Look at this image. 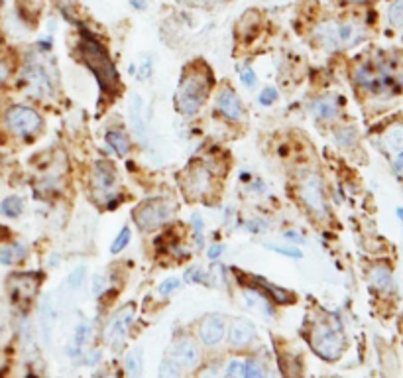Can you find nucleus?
<instances>
[{
    "label": "nucleus",
    "mask_w": 403,
    "mask_h": 378,
    "mask_svg": "<svg viewBox=\"0 0 403 378\" xmlns=\"http://www.w3.org/2000/svg\"><path fill=\"white\" fill-rule=\"evenodd\" d=\"M42 274L38 272H10L6 276L8 300L16 307H26L38 296L42 284Z\"/></svg>",
    "instance_id": "1a4fd4ad"
},
{
    "label": "nucleus",
    "mask_w": 403,
    "mask_h": 378,
    "mask_svg": "<svg viewBox=\"0 0 403 378\" xmlns=\"http://www.w3.org/2000/svg\"><path fill=\"white\" fill-rule=\"evenodd\" d=\"M77 51L81 56V61L89 67V71L95 75L97 83L101 85L106 97H117L120 93V79L119 71L114 63L110 60L106 47L103 46L101 40L93 36L89 28L79 24V42H77Z\"/></svg>",
    "instance_id": "f257e3e1"
},
{
    "label": "nucleus",
    "mask_w": 403,
    "mask_h": 378,
    "mask_svg": "<svg viewBox=\"0 0 403 378\" xmlns=\"http://www.w3.org/2000/svg\"><path fill=\"white\" fill-rule=\"evenodd\" d=\"M246 228L250 231V233H262V231H266V223L262 221V219H252V221H248L246 223Z\"/></svg>",
    "instance_id": "09e8293b"
},
{
    "label": "nucleus",
    "mask_w": 403,
    "mask_h": 378,
    "mask_svg": "<svg viewBox=\"0 0 403 378\" xmlns=\"http://www.w3.org/2000/svg\"><path fill=\"white\" fill-rule=\"evenodd\" d=\"M128 119H130V126H132V132L138 138V142L142 146H148V122H146V117H144V101H142V97L136 95V97L130 99Z\"/></svg>",
    "instance_id": "aec40b11"
},
{
    "label": "nucleus",
    "mask_w": 403,
    "mask_h": 378,
    "mask_svg": "<svg viewBox=\"0 0 403 378\" xmlns=\"http://www.w3.org/2000/svg\"><path fill=\"white\" fill-rule=\"evenodd\" d=\"M180 287H181L180 278H175V276H169V278H165L164 282L158 286V294H160V296H164V298H167V296L175 294Z\"/></svg>",
    "instance_id": "4c0bfd02"
},
{
    "label": "nucleus",
    "mask_w": 403,
    "mask_h": 378,
    "mask_svg": "<svg viewBox=\"0 0 403 378\" xmlns=\"http://www.w3.org/2000/svg\"><path fill=\"white\" fill-rule=\"evenodd\" d=\"M199 378H223V375H221V368L217 364H209V366H205L201 370V377Z\"/></svg>",
    "instance_id": "de8ad7c7"
},
{
    "label": "nucleus",
    "mask_w": 403,
    "mask_h": 378,
    "mask_svg": "<svg viewBox=\"0 0 403 378\" xmlns=\"http://www.w3.org/2000/svg\"><path fill=\"white\" fill-rule=\"evenodd\" d=\"M36 47H38V51H40V54H47V51H51V49H53V38H51V36H44V38H40V40L36 42Z\"/></svg>",
    "instance_id": "49530a36"
},
{
    "label": "nucleus",
    "mask_w": 403,
    "mask_h": 378,
    "mask_svg": "<svg viewBox=\"0 0 403 378\" xmlns=\"http://www.w3.org/2000/svg\"><path fill=\"white\" fill-rule=\"evenodd\" d=\"M191 225H193L195 244H197L199 248H203V244H205V237H203V231H205V221H203V217H201L199 213H195L193 217H191Z\"/></svg>",
    "instance_id": "e433bc0d"
},
{
    "label": "nucleus",
    "mask_w": 403,
    "mask_h": 378,
    "mask_svg": "<svg viewBox=\"0 0 403 378\" xmlns=\"http://www.w3.org/2000/svg\"><path fill=\"white\" fill-rule=\"evenodd\" d=\"M134 303H128L122 309H119L110 319L105 331V341L112 349H120V345L124 343L126 335L132 327V321H134Z\"/></svg>",
    "instance_id": "4468645a"
},
{
    "label": "nucleus",
    "mask_w": 403,
    "mask_h": 378,
    "mask_svg": "<svg viewBox=\"0 0 403 378\" xmlns=\"http://www.w3.org/2000/svg\"><path fill=\"white\" fill-rule=\"evenodd\" d=\"M85 280H87V268H85V266H77V268L71 270L69 276H67V286L71 287L73 292H77V290L83 287Z\"/></svg>",
    "instance_id": "72a5a7b5"
},
{
    "label": "nucleus",
    "mask_w": 403,
    "mask_h": 378,
    "mask_svg": "<svg viewBox=\"0 0 403 378\" xmlns=\"http://www.w3.org/2000/svg\"><path fill=\"white\" fill-rule=\"evenodd\" d=\"M105 142L108 144V148L114 152L119 158H126L130 150H132V142L128 134L120 128H112V130H106Z\"/></svg>",
    "instance_id": "393cba45"
},
{
    "label": "nucleus",
    "mask_w": 403,
    "mask_h": 378,
    "mask_svg": "<svg viewBox=\"0 0 403 378\" xmlns=\"http://www.w3.org/2000/svg\"><path fill=\"white\" fill-rule=\"evenodd\" d=\"M309 343L313 351L325 361H339L346 349V337L341 319L332 314L315 319L309 331Z\"/></svg>",
    "instance_id": "7ed1b4c3"
},
{
    "label": "nucleus",
    "mask_w": 403,
    "mask_h": 378,
    "mask_svg": "<svg viewBox=\"0 0 403 378\" xmlns=\"http://www.w3.org/2000/svg\"><path fill=\"white\" fill-rule=\"evenodd\" d=\"M56 318H58L56 307L49 300V296H45L44 302L40 305V325H42V337H44L47 345L51 343V331H53V325H56Z\"/></svg>",
    "instance_id": "a878e982"
},
{
    "label": "nucleus",
    "mask_w": 403,
    "mask_h": 378,
    "mask_svg": "<svg viewBox=\"0 0 403 378\" xmlns=\"http://www.w3.org/2000/svg\"><path fill=\"white\" fill-rule=\"evenodd\" d=\"M128 4L134 8V10H138V12H144V10H148V0H128Z\"/></svg>",
    "instance_id": "3c124183"
},
{
    "label": "nucleus",
    "mask_w": 403,
    "mask_h": 378,
    "mask_svg": "<svg viewBox=\"0 0 403 378\" xmlns=\"http://www.w3.org/2000/svg\"><path fill=\"white\" fill-rule=\"evenodd\" d=\"M334 140L339 146H344V148H350L356 144V132L354 128H339L337 134H334Z\"/></svg>",
    "instance_id": "c9c22d12"
},
{
    "label": "nucleus",
    "mask_w": 403,
    "mask_h": 378,
    "mask_svg": "<svg viewBox=\"0 0 403 378\" xmlns=\"http://www.w3.org/2000/svg\"><path fill=\"white\" fill-rule=\"evenodd\" d=\"M105 290H106V278L103 276V274H95V276L90 278V292H93V296H95V298H99Z\"/></svg>",
    "instance_id": "37998d69"
},
{
    "label": "nucleus",
    "mask_w": 403,
    "mask_h": 378,
    "mask_svg": "<svg viewBox=\"0 0 403 378\" xmlns=\"http://www.w3.org/2000/svg\"><path fill=\"white\" fill-rule=\"evenodd\" d=\"M130 241H132V231H130V227H122V231L117 235V239L110 244V252L112 255H120L130 244Z\"/></svg>",
    "instance_id": "2f4dec72"
},
{
    "label": "nucleus",
    "mask_w": 403,
    "mask_h": 378,
    "mask_svg": "<svg viewBox=\"0 0 403 378\" xmlns=\"http://www.w3.org/2000/svg\"><path fill=\"white\" fill-rule=\"evenodd\" d=\"M297 196L315 219H325L329 215L323 180L317 172L309 169V172L301 174V178L297 180Z\"/></svg>",
    "instance_id": "6e6552de"
},
{
    "label": "nucleus",
    "mask_w": 403,
    "mask_h": 378,
    "mask_svg": "<svg viewBox=\"0 0 403 378\" xmlns=\"http://www.w3.org/2000/svg\"><path fill=\"white\" fill-rule=\"evenodd\" d=\"M183 191L191 199H201V197L209 196V191L212 189V183H215V178H212V172L209 169V166L201 160H193L189 166L183 169Z\"/></svg>",
    "instance_id": "f8f14e48"
},
{
    "label": "nucleus",
    "mask_w": 403,
    "mask_h": 378,
    "mask_svg": "<svg viewBox=\"0 0 403 378\" xmlns=\"http://www.w3.org/2000/svg\"><path fill=\"white\" fill-rule=\"evenodd\" d=\"M244 377V361L230 359L226 363V378H242Z\"/></svg>",
    "instance_id": "ea45409f"
},
{
    "label": "nucleus",
    "mask_w": 403,
    "mask_h": 378,
    "mask_svg": "<svg viewBox=\"0 0 403 378\" xmlns=\"http://www.w3.org/2000/svg\"><path fill=\"white\" fill-rule=\"evenodd\" d=\"M240 81H242V85H244V87H248V89L256 87L258 77H256L254 69H252V67H244V69H240Z\"/></svg>",
    "instance_id": "c03bdc74"
},
{
    "label": "nucleus",
    "mask_w": 403,
    "mask_h": 378,
    "mask_svg": "<svg viewBox=\"0 0 403 378\" xmlns=\"http://www.w3.org/2000/svg\"><path fill=\"white\" fill-rule=\"evenodd\" d=\"M28 258V246L20 241L0 242V264L14 268Z\"/></svg>",
    "instance_id": "4be33fe9"
},
{
    "label": "nucleus",
    "mask_w": 403,
    "mask_h": 378,
    "mask_svg": "<svg viewBox=\"0 0 403 378\" xmlns=\"http://www.w3.org/2000/svg\"><path fill=\"white\" fill-rule=\"evenodd\" d=\"M278 91L273 89V87H264L262 91H260V95H258V103L262 106H271L276 101H278Z\"/></svg>",
    "instance_id": "79ce46f5"
},
{
    "label": "nucleus",
    "mask_w": 403,
    "mask_h": 378,
    "mask_svg": "<svg viewBox=\"0 0 403 378\" xmlns=\"http://www.w3.org/2000/svg\"><path fill=\"white\" fill-rule=\"evenodd\" d=\"M388 22L393 28L403 26V0H393L388 8Z\"/></svg>",
    "instance_id": "473e14b6"
},
{
    "label": "nucleus",
    "mask_w": 403,
    "mask_h": 378,
    "mask_svg": "<svg viewBox=\"0 0 403 378\" xmlns=\"http://www.w3.org/2000/svg\"><path fill=\"white\" fill-rule=\"evenodd\" d=\"M368 280L372 284L374 290L382 292V294H389L391 287H393V274H391V268L386 262H378L370 268V274H368Z\"/></svg>",
    "instance_id": "5701e85b"
},
{
    "label": "nucleus",
    "mask_w": 403,
    "mask_h": 378,
    "mask_svg": "<svg viewBox=\"0 0 403 378\" xmlns=\"http://www.w3.org/2000/svg\"><path fill=\"white\" fill-rule=\"evenodd\" d=\"M14 73V63L10 58H0V87H4Z\"/></svg>",
    "instance_id": "58836bf2"
},
{
    "label": "nucleus",
    "mask_w": 403,
    "mask_h": 378,
    "mask_svg": "<svg viewBox=\"0 0 403 378\" xmlns=\"http://www.w3.org/2000/svg\"><path fill=\"white\" fill-rule=\"evenodd\" d=\"M398 215H400V219H403V211H402V209H398Z\"/></svg>",
    "instance_id": "5fc2aeb1"
},
{
    "label": "nucleus",
    "mask_w": 403,
    "mask_h": 378,
    "mask_svg": "<svg viewBox=\"0 0 403 378\" xmlns=\"http://www.w3.org/2000/svg\"><path fill=\"white\" fill-rule=\"evenodd\" d=\"M260 24H262V16L258 10H248L244 12L242 18L236 24V36L240 40H252L258 30H260Z\"/></svg>",
    "instance_id": "b1692460"
},
{
    "label": "nucleus",
    "mask_w": 403,
    "mask_h": 378,
    "mask_svg": "<svg viewBox=\"0 0 403 378\" xmlns=\"http://www.w3.org/2000/svg\"><path fill=\"white\" fill-rule=\"evenodd\" d=\"M154 73V61L151 58H144V61L138 65V71H136V79L138 81H148L149 77Z\"/></svg>",
    "instance_id": "a19ab883"
},
{
    "label": "nucleus",
    "mask_w": 403,
    "mask_h": 378,
    "mask_svg": "<svg viewBox=\"0 0 403 378\" xmlns=\"http://www.w3.org/2000/svg\"><path fill=\"white\" fill-rule=\"evenodd\" d=\"M309 113H311V117H313L315 121H334V119H339V115H341V101H339L337 97H332V95L319 97V99H313V101H311Z\"/></svg>",
    "instance_id": "412c9836"
},
{
    "label": "nucleus",
    "mask_w": 403,
    "mask_h": 378,
    "mask_svg": "<svg viewBox=\"0 0 403 378\" xmlns=\"http://www.w3.org/2000/svg\"><path fill=\"white\" fill-rule=\"evenodd\" d=\"M226 337L232 347H248L250 343H254L256 325L248 318H234L226 329Z\"/></svg>",
    "instance_id": "6ab92c4d"
},
{
    "label": "nucleus",
    "mask_w": 403,
    "mask_h": 378,
    "mask_svg": "<svg viewBox=\"0 0 403 378\" xmlns=\"http://www.w3.org/2000/svg\"><path fill=\"white\" fill-rule=\"evenodd\" d=\"M348 4H370L372 0H346Z\"/></svg>",
    "instance_id": "864d4df0"
},
{
    "label": "nucleus",
    "mask_w": 403,
    "mask_h": 378,
    "mask_svg": "<svg viewBox=\"0 0 403 378\" xmlns=\"http://www.w3.org/2000/svg\"><path fill=\"white\" fill-rule=\"evenodd\" d=\"M284 239H287V242H293V244H305L303 235H299L297 231H285Z\"/></svg>",
    "instance_id": "8fccbe9b"
},
{
    "label": "nucleus",
    "mask_w": 403,
    "mask_h": 378,
    "mask_svg": "<svg viewBox=\"0 0 403 378\" xmlns=\"http://www.w3.org/2000/svg\"><path fill=\"white\" fill-rule=\"evenodd\" d=\"M171 351H173L171 353V359L180 364L181 368L191 370V368L199 366V363H201V347L195 343L191 337H180L173 343Z\"/></svg>",
    "instance_id": "a211bd4d"
},
{
    "label": "nucleus",
    "mask_w": 403,
    "mask_h": 378,
    "mask_svg": "<svg viewBox=\"0 0 403 378\" xmlns=\"http://www.w3.org/2000/svg\"><path fill=\"white\" fill-rule=\"evenodd\" d=\"M242 276L248 280V286L246 287H254V290H258V292L264 294L271 303H278V305H291V303L297 300V296H295L293 292H289V290H285V287L282 286H276V284H271L269 280L262 278V276H248V274H242Z\"/></svg>",
    "instance_id": "dca6fc26"
},
{
    "label": "nucleus",
    "mask_w": 403,
    "mask_h": 378,
    "mask_svg": "<svg viewBox=\"0 0 403 378\" xmlns=\"http://www.w3.org/2000/svg\"><path fill=\"white\" fill-rule=\"evenodd\" d=\"M380 148L386 154L393 174L403 182V126L393 124L384 132L380 140Z\"/></svg>",
    "instance_id": "ddd939ff"
},
{
    "label": "nucleus",
    "mask_w": 403,
    "mask_h": 378,
    "mask_svg": "<svg viewBox=\"0 0 403 378\" xmlns=\"http://www.w3.org/2000/svg\"><path fill=\"white\" fill-rule=\"evenodd\" d=\"M226 318L223 314H209L201 319L197 327V337L205 347H217L226 337Z\"/></svg>",
    "instance_id": "2eb2a0df"
},
{
    "label": "nucleus",
    "mask_w": 403,
    "mask_h": 378,
    "mask_svg": "<svg viewBox=\"0 0 403 378\" xmlns=\"http://www.w3.org/2000/svg\"><path fill=\"white\" fill-rule=\"evenodd\" d=\"M2 121H4V128L12 137L22 138V140H32L44 130L42 115L34 106L22 105V103L6 106Z\"/></svg>",
    "instance_id": "423d86ee"
},
{
    "label": "nucleus",
    "mask_w": 403,
    "mask_h": 378,
    "mask_svg": "<svg viewBox=\"0 0 403 378\" xmlns=\"http://www.w3.org/2000/svg\"><path fill=\"white\" fill-rule=\"evenodd\" d=\"M124 370H126V378H142V373H144V351L142 349L136 347L126 355Z\"/></svg>",
    "instance_id": "bb28decb"
},
{
    "label": "nucleus",
    "mask_w": 403,
    "mask_h": 378,
    "mask_svg": "<svg viewBox=\"0 0 403 378\" xmlns=\"http://www.w3.org/2000/svg\"><path fill=\"white\" fill-rule=\"evenodd\" d=\"M212 89V75L210 69L203 63L197 61L195 65H189L180 79L178 91H175V106L183 117H195L209 99Z\"/></svg>",
    "instance_id": "f03ea898"
},
{
    "label": "nucleus",
    "mask_w": 403,
    "mask_h": 378,
    "mask_svg": "<svg viewBox=\"0 0 403 378\" xmlns=\"http://www.w3.org/2000/svg\"><path fill=\"white\" fill-rule=\"evenodd\" d=\"M22 83L26 85V93L34 99H45L53 95V77L49 75L47 67L40 61L30 60L22 65Z\"/></svg>",
    "instance_id": "9b49d317"
},
{
    "label": "nucleus",
    "mask_w": 403,
    "mask_h": 378,
    "mask_svg": "<svg viewBox=\"0 0 403 378\" xmlns=\"http://www.w3.org/2000/svg\"><path fill=\"white\" fill-rule=\"evenodd\" d=\"M264 246H266L268 250H271V252H276V255H282V257L295 258V260H299V258H303V252H301L299 248H295V246H284V244H271V242H266Z\"/></svg>",
    "instance_id": "f704fd0d"
},
{
    "label": "nucleus",
    "mask_w": 403,
    "mask_h": 378,
    "mask_svg": "<svg viewBox=\"0 0 403 378\" xmlns=\"http://www.w3.org/2000/svg\"><path fill=\"white\" fill-rule=\"evenodd\" d=\"M242 378H271V375L262 361L248 359V361H244V377Z\"/></svg>",
    "instance_id": "c85d7f7f"
},
{
    "label": "nucleus",
    "mask_w": 403,
    "mask_h": 378,
    "mask_svg": "<svg viewBox=\"0 0 403 378\" xmlns=\"http://www.w3.org/2000/svg\"><path fill=\"white\" fill-rule=\"evenodd\" d=\"M90 185H93V196L97 201L105 203L108 209H112L119 201V197L114 193V187H117V169L110 162H97L95 167H93V180H90Z\"/></svg>",
    "instance_id": "9d476101"
},
{
    "label": "nucleus",
    "mask_w": 403,
    "mask_h": 378,
    "mask_svg": "<svg viewBox=\"0 0 403 378\" xmlns=\"http://www.w3.org/2000/svg\"><path fill=\"white\" fill-rule=\"evenodd\" d=\"M354 83L360 89L372 93V95H388L398 89V73L393 65L388 61H376V63H360L354 67Z\"/></svg>",
    "instance_id": "39448f33"
},
{
    "label": "nucleus",
    "mask_w": 403,
    "mask_h": 378,
    "mask_svg": "<svg viewBox=\"0 0 403 378\" xmlns=\"http://www.w3.org/2000/svg\"><path fill=\"white\" fill-rule=\"evenodd\" d=\"M183 368L173 359H164L158 370V378H181Z\"/></svg>",
    "instance_id": "7c9ffc66"
},
{
    "label": "nucleus",
    "mask_w": 403,
    "mask_h": 378,
    "mask_svg": "<svg viewBox=\"0 0 403 378\" xmlns=\"http://www.w3.org/2000/svg\"><path fill=\"white\" fill-rule=\"evenodd\" d=\"M217 110L219 115L224 117L226 121L230 122H242L244 121V105L240 101L239 93L234 91L232 87L224 85L217 93Z\"/></svg>",
    "instance_id": "f3484780"
},
{
    "label": "nucleus",
    "mask_w": 403,
    "mask_h": 378,
    "mask_svg": "<svg viewBox=\"0 0 403 378\" xmlns=\"http://www.w3.org/2000/svg\"><path fill=\"white\" fill-rule=\"evenodd\" d=\"M183 278H185L187 284H203V286H210V284H212V282H210V272H207V270L201 268V266H191V268H187L185 274H183Z\"/></svg>",
    "instance_id": "c756f323"
},
{
    "label": "nucleus",
    "mask_w": 403,
    "mask_h": 378,
    "mask_svg": "<svg viewBox=\"0 0 403 378\" xmlns=\"http://www.w3.org/2000/svg\"><path fill=\"white\" fill-rule=\"evenodd\" d=\"M4 325H6V319H4V309L0 305V335L4 333Z\"/></svg>",
    "instance_id": "603ef678"
},
{
    "label": "nucleus",
    "mask_w": 403,
    "mask_h": 378,
    "mask_svg": "<svg viewBox=\"0 0 403 378\" xmlns=\"http://www.w3.org/2000/svg\"><path fill=\"white\" fill-rule=\"evenodd\" d=\"M313 38L327 51H341L358 46L366 38V30L354 20H325L313 28Z\"/></svg>",
    "instance_id": "20e7f679"
},
{
    "label": "nucleus",
    "mask_w": 403,
    "mask_h": 378,
    "mask_svg": "<svg viewBox=\"0 0 403 378\" xmlns=\"http://www.w3.org/2000/svg\"><path fill=\"white\" fill-rule=\"evenodd\" d=\"M175 213V205L165 199V197H151L144 199L132 209V219L142 231H154L158 227H164L171 221Z\"/></svg>",
    "instance_id": "0eeeda50"
},
{
    "label": "nucleus",
    "mask_w": 403,
    "mask_h": 378,
    "mask_svg": "<svg viewBox=\"0 0 403 378\" xmlns=\"http://www.w3.org/2000/svg\"><path fill=\"white\" fill-rule=\"evenodd\" d=\"M224 248H226V246H224L223 242H212L209 246V250H207V257L215 262V260H219V258L223 257Z\"/></svg>",
    "instance_id": "a18cd8bd"
},
{
    "label": "nucleus",
    "mask_w": 403,
    "mask_h": 378,
    "mask_svg": "<svg viewBox=\"0 0 403 378\" xmlns=\"http://www.w3.org/2000/svg\"><path fill=\"white\" fill-rule=\"evenodd\" d=\"M24 209H26V205H24V199L20 196H8L0 201V215L6 217V219H18V217H22Z\"/></svg>",
    "instance_id": "cd10ccee"
}]
</instances>
